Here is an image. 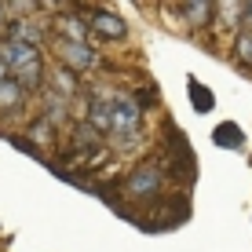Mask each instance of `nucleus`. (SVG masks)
Segmentation results:
<instances>
[{
	"instance_id": "obj_7",
	"label": "nucleus",
	"mask_w": 252,
	"mask_h": 252,
	"mask_svg": "<svg viewBox=\"0 0 252 252\" xmlns=\"http://www.w3.org/2000/svg\"><path fill=\"white\" fill-rule=\"evenodd\" d=\"M212 11H216L212 4H183V7H176V15H183V22H187V26H201Z\"/></svg>"
},
{
	"instance_id": "obj_3",
	"label": "nucleus",
	"mask_w": 252,
	"mask_h": 252,
	"mask_svg": "<svg viewBox=\"0 0 252 252\" xmlns=\"http://www.w3.org/2000/svg\"><path fill=\"white\" fill-rule=\"evenodd\" d=\"M84 26L95 30L99 37H110V40L125 37V19H117V15H110V11H92L88 19H84Z\"/></svg>"
},
{
	"instance_id": "obj_9",
	"label": "nucleus",
	"mask_w": 252,
	"mask_h": 252,
	"mask_svg": "<svg viewBox=\"0 0 252 252\" xmlns=\"http://www.w3.org/2000/svg\"><path fill=\"white\" fill-rule=\"evenodd\" d=\"M19 99H22V88L15 81H4L0 84V106H19Z\"/></svg>"
},
{
	"instance_id": "obj_8",
	"label": "nucleus",
	"mask_w": 252,
	"mask_h": 252,
	"mask_svg": "<svg viewBox=\"0 0 252 252\" xmlns=\"http://www.w3.org/2000/svg\"><path fill=\"white\" fill-rule=\"evenodd\" d=\"M234 59L252 66V33H238V40H234Z\"/></svg>"
},
{
	"instance_id": "obj_11",
	"label": "nucleus",
	"mask_w": 252,
	"mask_h": 252,
	"mask_svg": "<svg viewBox=\"0 0 252 252\" xmlns=\"http://www.w3.org/2000/svg\"><path fill=\"white\" fill-rule=\"evenodd\" d=\"M190 95L197 99V110H212V95H205L197 84H190Z\"/></svg>"
},
{
	"instance_id": "obj_10",
	"label": "nucleus",
	"mask_w": 252,
	"mask_h": 252,
	"mask_svg": "<svg viewBox=\"0 0 252 252\" xmlns=\"http://www.w3.org/2000/svg\"><path fill=\"white\" fill-rule=\"evenodd\" d=\"M216 143H220V146H241V128L220 125V132H216Z\"/></svg>"
},
{
	"instance_id": "obj_12",
	"label": "nucleus",
	"mask_w": 252,
	"mask_h": 252,
	"mask_svg": "<svg viewBox=\"0 0 252 252\" xmlns=\"http://www.w3.org/2000/svg\"><path fill=\"white\" fill-rule=\"evenodd\" d=\"M241 15H245V22H252V4H241Z\"/></svg>"
},
{
	"instance_id": "obj_14",
	"label": "nucleus",
	"mask_w": 252,
	"mask_h": 252,
	"mask_svg": "<svg viewBox=\"0 0 252 252\" xmlns=\"http://www.w3.org/2000/svg\"><path fill=\"white\" fill-rule=\"evenodd\" d=\"M0 19H4V7H0Z\"/></svg>"
},
{
	"instance_id": "obj_4",
	"label": "nucleus",
	"mask_w": 252,
	"mask_h": 252,
	"mask_svg": "<svg viewBox=\"0 0 252 252\" xmlns=\"http://www.w3.org/2000/svg\"><path fill=\"white\" fill-rule=\"evenodd\" d=\"M59 59L69 63L73 69H92V66H95V51H92L88 44H69V40L59 44Z\"/></svg>"
},
{
	"instance_id": "obj_6",
	"label": "nucleus",
	"mask_w": 252,
	"mask_h": 252,
	"mask_svg": "<svg viewBox=\"0 0 252 252\" xmlns=\"http://www.w3.org/2000/svg\"><path fill=\"white\" fill-rule=\"evenodd\" d=\"M59 30L66 33L69 44H84V37H88V26L81 19H73V15H63V19H59Z\"/></svg>"
},
{
	"instance_id": "obj_5",
	"label": "nucleus",
	"mask_w": 252,
	"mask_h": 252,
	"mask_svg": "<svg viewBox=\"0 0 252 252\" xmlns=\"http://www.w3.org/2000/svg\"><path fill=\"white\" fill-rule=\"evenodd\" d=\"M161 183V176H158V168H150V164H143V168L132 176V183H128V190L132 194H150V190H158Z\"/></svg>"
},
{
	"instance_id": "obj_1",
	"label": "nucleus",
	"mask_w": 252,
	"mask_h": 252,
	"mask_svg": "<svg viewBox=\"0 0 252 252\" xmlns=\"http://www.w3.org/2000/svg\"><path fill=\"white\" fill-rule=\"evenodd\" d=\"M106 114H110V135H117V143L132 146L139 139V125H143V114H139L132 95H121V92H106Z\"/></svg>"
},
{
	"instance_id": "obj_2",
	"label": "nucleus",
	"mask_w": 252,
	"mask_h": 252,
	"mask_svg": "<svg viewBox=\"0 0 252 252\" xmlns=\"http://www.w3.org/2000/svg\"><path fill=\"white\" fill-rule=\"evenodd\" d=\"M0 63L4 69L15 77V84H37L40 81V55L33 44H19V40H7L0 44Z\"/></svg>"
},
{
	"instance_id": "obj_13",
	"label": "nucleus",
	"mask_w": 252,
	"mask_h": 252,
	"mask_svg": "<svg viewBox=\"0 0 252 252\" xmlns=\"http://www.w3.org/2000/svg\"><path fill=\"white\" fill-rule=\"evenodd\" d=\"M7 81V69H4V63H0V84H4Z\"/></svg>"
}]
</instances>
